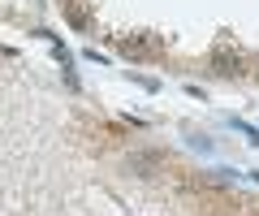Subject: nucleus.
I'll use <instances>...</instances> for the list:
<instances>
[{
	"mask_svg": "<svg viewBox=\"0 0 259 216\" xmlns=\"http://www.w3.org/2000/svg\"><path fill=\"white\" fill-rule=\"evenodd\" d=\"M121 52H125V57H147L151 44H143V39H121Z\"/></svg>",
	"mask_w": 259,
	"mask_h": 216,
	"instance_id": "nucleus-1",
	"label": "nucleus"
},
{
	"mask_svg": "<svg viewBox=\"0 0 259 216\" xmlns=\"http://www.w3.org/2000/svg\"><path fill=\"white\" fill-rule=\"evenodd\" d=\"M233 69H238V61L229 52H216V74H233Z\"/></svg>",
	"mask_w": 259,
	"mask_h": 216,
	"instance_id": "nucleus-2",
	"label": "nucleus"
},
{
	"mask_svg": "<svg viewBox=\"0 0 259 216\" xmlns=\"http://www.w3.org/2000/svg\"><path fill=\"white\" fill-rule=\"evenodd\" d=\"M238 125H242V121H238ZM242 134H246V139H250V143L259 147V130H250V125H242Z\"/></svg>",
	"mask_w": 259,
	"mask_h": 216,
	"instance_id": "nucleus-3",
	"label": "nucleus"
}]
</instances>
